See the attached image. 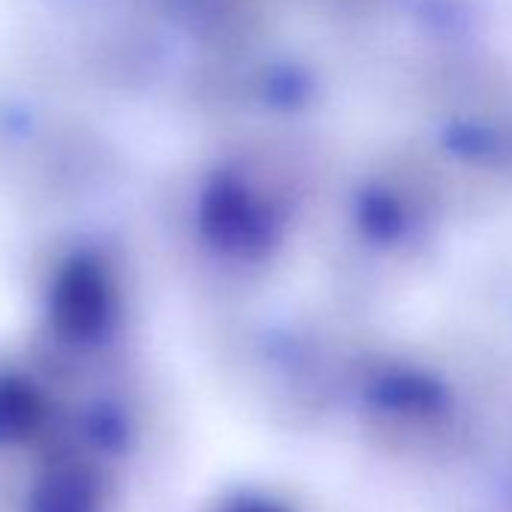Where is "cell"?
<instances>
[{
  "mask_svg": "<svg viewBox=\"0 0 512 512\" xmlns=\"http://www.w3.org/2000/svg\"><path fill=\"white\" fill-rule=\"evenodd\" d=\"M28 512H97V485L82 470H61L46 476Z\"/></svg>",
  "mask_w": 512,
  "mask_h": 512,
  "instance_id": "obj_1",
  "label": "cell"
},
{
  "mask_svg": "<svg viewBox=\"0 0 512 512\" xmlns=\"http://www.w3.org/2000/svg\"><path fill=\"white\" fill-rule=\"evenodd\" d=\"M40 401L22 383H0V443L22 440L37 428Z\"/></svg>",
  "mask_w": 512,
  "mask_h": 512,
  "instance_id": "obj_2",
  "label": "cell"
},
{
  "mask_svg": "<svg viewBox=\"0 0 512 512\" xmlns=\"http://www.w3.org/2000/svg\"><path fill=\"white\" fill-rule=\"evenodd\" d=\"M232 512H281L278 506L272 503H260V500H250V503H238Z\"/></svg>",
  "mask_w": 512,
  "mask_h": 512,
  "instance_id": "obj_3",
  "label": "cell"
}]
</instances>
